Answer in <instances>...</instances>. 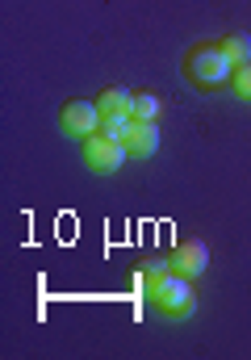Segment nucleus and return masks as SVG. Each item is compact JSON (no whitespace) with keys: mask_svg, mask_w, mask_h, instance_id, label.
Instances as JSON below:
<instances>
[{"mask_svg":"<svg viewBox=\"0 0 251 360\" xmlns=\"http://www.w3.org/2000/svg\"><path fill=\"white\" fill-rule=\"evenodd\" d=\"M147 297L164 319H188L197 310V293H193L188 276H180V272H167L155 285H147Z\"/></svg>","mask_w":251,"mask_h":360,"instance_id":"nucleus-1","label":"nucleus"},{"mask_svg":"<svg viewBox=\"0 0 251 360\" xmlns=\"http://www.w3.org/2000/svg\"><path fill=\"white\" fill-rule=\"evenodd\" d=\"M188 76L210 89V84L231 80V76H235V63L222 55V46H197V51L188 55Z\"/></svg>","mask_w":251,"mask_h":360,"instance_id":"nucleus-2","label":"nucleus"},{"mask_svg":"<svg viewBox=\"0 0 251 360\" xmlns=\"http://www.w3.org/2000/svg\"><path fill=\"white\" fill-rule=\"evenodd\" d=\"M126 155H130V151H126V143L105 139L101 130L84 139V164H88L92 172H101V176H105V172H117V168L126 164Z\"/></svg>","mask_w":251,"mask_h":360,"instance_id":"nucleus-3","label":"nucleus"},{"mask_svg":"<svg viewBox=\"0 0 251 360\" xmlns=\"http://www.w3.org/2000/svg\"><path fill=\"white\" fill-rule=\"evenodd\" d=\"M59 122H63V130H67V134L88 139V134H96V130H101V105H96V101H67V105H63V113H59Z\"/></svg>","mask_w":251,"mask_h":360,"instance_id":"nucleus-4","label":"nucleus"},{"mask_svg":"<svg viewBox=\"0 0 251 360\" xmlns=\"http://www.w3.org/2000/svg\"><path fill=\"white\" fill-rule=\"evenodd\" d=\"M172 269L180 272V276H201V272L210 269V248L201 243V239H184V243H176V252H172Z\"/></svg>","mask_w":251,"mask_h":360,"instance_id":"nucleus-5","label":"nucleus"},{"mask_svg":"<svg viewBox=\"0 0 251 360\" xmlns=\"http://www.w3.org/2000/svg\"><path fill=\"white\" fill-rule=\"evenodd\" d=\"M126 151H130V155H139V160L155 155V151H160V126H155V122L134 117V126H130V134H126Z\"/></svg>","mask_w":251,"mask_h":360,"instance_id":"nucleus-6","label":"nucleus"},{"mask_svg":"<svg viewBox=\"0 0 251 360\" xmlns=\"http://www.w3.org/2000/svg\"><path fill=\"white\" fill-rule=\"evenodd\" d=\"M130 126H134V113H101V134H105V139L126 143Z\"/></svg>","mask_w":251,"mask_h":360,"instance_id":"nucleus-7","label":"nucleus"},{"mask_svg":"<svg viewBox=\"0 0 251 360\" xmlns=\"http://www.w3.org/2000/svg\"><path fill=\"white\" fill-rule=\"evenodd\" d=\"M222 55H226L235 68L251 63V34H226V42H222Z\"/></svg>","mask_w":251,"mask_h":360,"instance_id":"nucleus-8","label":"nucleus"},{"mask_svg":"<svg viewBox=\"0 0 251 360\" xmlns=\"http://www.w3.org/2000/svg\"><path fill=\"white\" fill-rule=\"evenodd\" d=\"M101 113H134V92L105 89L101 92Z\"/></svg>","mask_w":251,"mask_h":360,"instance_id":"nucleus-9","label":"nucleus"},{"mask_svg":"<svg viewBox=\"0 0 251 360\" xmlns=\"http://www.w3.org/2000/svg\"><path fill=\"white\" fill-rule=\"evenodd\" d=\"M134 117H143V122H155V117H160V96H155V92H143V96H134Z\"/></svg>","mask_w":251,"mask_h":360,"instance_id":"nucleus-10","label":"nucleus"},{"mask_svg":"<svg viewBox=\"0 0 251 360\" xmlns=\"http://www.w3.org/2000/svg\"><path fill=\"white\" fill-rule=\"evenodd\" d=\"M235 96L239 101H251V63H243V68H235Z\"/></svg>","mask_w":251,"mask_h":360,"instance_id":"nucleus-11","label":"nucleus"}]
</instances>
